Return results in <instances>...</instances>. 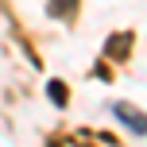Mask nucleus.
Wrapping results in <instances>:
<instances>
[{"mask_svg": "<svg viewBox=\"0 0 147 147\" xmlns=\"http://www.w3.org/2000/svg\"><path fill=\"white\" fill-rule=\"evenodd\" d=\"M112 112H116V120H120V124H128L136 136H147V116L136 109V105H124V101H120V105H112Z\"/></svg>", "mask_w": 147, "mask_h": 147, "instance_id": "obj_1", "label": "nucleus"}, {"mask_svg": "<svg viewBox=\"0 0 147 147\" xmlns=\"http://www.w3.org/2000/svg\"><path fill=\"white\" fill-rule=\"evenodd\" d=\"M66 8L74 12V0H51V8H47V12H51V16H66Z\"/></svg>", "mask_w": 147, "mask_h": 147, "instance_id": "obj_2", "label": "nucleus"}]
</instances>
